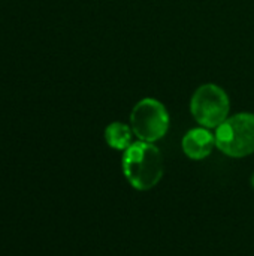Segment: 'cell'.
<instances>
[{
    "label": "cell",
    "instance_id": "cell-5",
    "mask_svg": "<svg viewBox=\"0 0 254 256\" xmlns=\"http://www.w3.org/2000/svg\"><path fill=\"white\" fill-rule=\"evenodd\" d=\"M216 147V136L207 128L190 129L183 138V152L193 160L205 159Z\"/></svg>",
    "mask_w": 254,
    "mask_h": 256
},
{
    "label": "cell",
    "instance_id": "cell-4",
    "mask_svg": "<svg viewBox=\"0 0 254 256\" xmlns=\"http://www.w3.org/2000/svg\"><path fill=\"white\" fill-rule=\"evenodd\" d=\"M130 128L139 141L156 142L162 140L169 129V114L162 102L145 98L133 106Z\"/></svg>",
    "mask_w": 254,
    "mask_h": 256
},
{
    "label": "cell",
    "instance_id": "cell-1",
    "mask_svg": "<svg viewBox=\"0 0 254 256\" xmlns=\"http://www.w3.org/2000/svg\"><path fill=\"white\" fill-rule=\"evenodd\" d=\"M165 164L162 152L145 141L133 142L123 154V172L136 190H150L163 177Z\"/></svg>",
    "mask_w": 254,
    "mask_h": 256
},
{
    "label": "cell",
    "instance_id": "cell-6",
    "mask_svg": "<svg viewBox=\"0 0 254 256\" xmlns=\"http://www.w3.org/2000/svg\"><path fill=\"white\" fill-rule=\"evenodd\" d=\"M132 136H133L132 128L120 122H114L108 124L105 129V141L109 147L115 150H123V152L127 150L133 144Z\"/></svg>",
    "mask_w": 254,
    "mask_h": 256
},
{
    "label": "cell",
    "instance_id": "cell-7",
    "mask_svg": "<svg viewBox=\"0 0 254 256\" xmlns=\"http://www.w3.org/2000/svg\"><path fill=\"white\" fill-rule=\"evenodd\" d=\"M252 186L254 188V174H253V177H252Z\"/></svg>",
    "mask_w": 254,
    "mask_h": 256
},
{
    "label": "cell",
    "instance_id": "cell-2",
    "mask_svg": "<svg viewBox=\"0 0 254 256\" xmlns=\"http://www.w3.org/2000/svg\"><path fill=\"white\" fill-rule=\"evenodd\" d=\"M217 148L229 158L254 153V114L241 112L228 117L216 130Z\"/></svg>",
    "mask_w": 254,
    "mask_h": 256
},
{
    "label": "cell",
    "instance_id": "cell-3",
    "mask_svg": "<svg viewBox=\"0 0 254 256\" xmlns=\"http://www.w3.org/2000/svg\"><path fill=\"white\" fill-rule=\"evenodd\" d=\"M231 100L226 92L216 84L201 86L190 100V112L195 120L207 129L219 128L228 117Z\"/></svg>",
    "mask_w": 254,
    "mask_h": 256
}]
</instances>
